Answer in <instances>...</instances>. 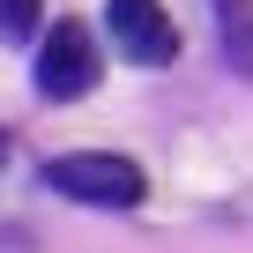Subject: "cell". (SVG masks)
<instances>
[{
    "instance_id": "cell-4",
    "label": "cell",
    "mask_w": 253,
    "mask_h": 253,
    "mask_svg": "<svg viewBox=\"0 0 253 253\" xmlns=\"http://www.w3.org/2000/svg\"><path fill=\"white\" fill-rule=\"evenodd\" d=\"M216 23H223V52L238 75H253V8L246 0H216Z\"/></svg>"
},
{
    "instance_id": "cell-6",
    "label": "cell",
    "mask_w": 253,
    "mask_h": 253,
    "mask_svg": "<svg viewBox=\"0 0 253 253\" xmlns=\"http://www.w3.org/2000/svg\"><path fill=\"white\" fill-rule=\"evenodd\" d=\"M0 149H8V142H0Z\"/></svg>"
},
{
    "instance_id": "cell-5",
    "label": "cell",
    "mask_w": 253,
    "mask_h": 253,
    "mask_svg": "<svg viewBox=\"0 0 253 253\" xmlns=\"http://www.w3.org/2000/svg\"><path fill=\"white\" fill-rule=\"evenodd\" d=\"M38 30V0H0V38H30Z\"/></svg>"
},
{
    "instance_id": "cell-1",
    "label": "cell",
    "mask_w": 253,
    "mask_h": 253,
    "mask_svg": "<svg viewBox=\"0 0 253 253\" xmlns=\"http://www.w3.org/2000/svg\"><path fill=\"white\" fill-rule=\"evenodd\" d=\"M45 186L67 194V201H89V209H134L149 194L142 164L134 157H112V149H67L45 164Z\"/></svg>"
},
{
    "instance_id": "cell-3",
    "label": "cell",
    "mask_w": 253,
    "mask_h": 253,
    "mask_svg": "<svg viewBox=\"0 0 253 253\" xmlns=\"http://www.w3.org/2000/svg\"><path fill=\"white\" fill-rule=\"evenodd\" d=\"M104 30L142 67H171V52H179V30L164 15V0H104Z\"/></svg>"
},
{
    "instance_id": "cell-2",
    "label": "cell",
    "mask_w": 253,
    "mask_h": 253,
    "mask_svg": "<svg viewBox=\"0 0 253 253\" xmlns=\"http://www.w3.org/2000/svg\"><path fill=\"white\" fill-rule=\"evenodd\" d=\"M38 97H52V104H67V97H89L97 89V75H104V60H97V38H89V23H52L45 38H38Z\"/></svg>"
}]
</instances>
